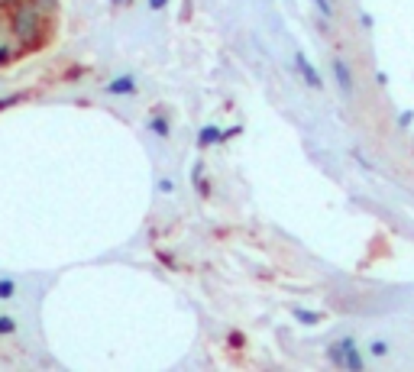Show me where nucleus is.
Returning <instances> with one entry per match:
<instances>
[{
    "label": "nucleus",
    "mask_w": 414,
    "mask_h": 372,
    "mask_svg": "<svg viewBox=\"0 0 414 372\" xmlns=\"http://www.w3.org/2000/svg\"><path fill=\"white\" fill-rule=\"evenodd\" d=\"M7 26L10 36L20 43V52H36L49 36V16L33 0H20L16 7L7 10Z\"/></svg>",
    "instance_id": "f257e3e1"
},
{
    "label": "nucleus",
    "mask_w": 414,
    "mask_h": 372,
    "mask_svg": "<svg viewBox=\"0 0 414 372\" xmlns=\"http://www.w3.org/2000/svg\"><path fill=\"white\" fill-rule=\"evenodd\" d=\"M330 366H337V369H346V372H363L366 369V356H363V346L356 343V337H337L333 343L324 350Z\"/></svg>",
    "instance_id": "f03ea898"
},
{
    "label": "nucleus",
    "mask_w": 414,
    "mask_h": 372,
    "mask_svg": "<svg viewBox=\"0 0 414 372\" xmlns=\"http://www.w3.org/2000/svg\"><path fill=\"white\" fill-rule=\"evenodd\" d=\"M330 75H333V88L340 91V98L353 100V94H356V75H353L350 62H346L343 56H333V58H330Z\"/></svg>",
    "instance_id": "7ed1b4c3"
},
{
    "label": "nucleus",
    "mask_w": 414,
    "mask_h": 372,
    "mask_svg": "<svg viewBox=\"0 0 414 372\" xmlns=\"http://www.w3.org/2000/svg\"><path fill=\"white\" fill-rule=\"evenodd\" d=\"M136 91H140V81H136V75H130V71H123V75H113L110 81L104 85L107 98H133Z\"/></svg>",
    "instance_id": "20e7f679"
},
{
    "label": "nucleus",
    "mask_w": 414,
    "mask_h": 372,
    "mask_svg": "<svg viewBox=\"0 0 414 372\" xmlns=\"http://www.w3.org/2000/svg\"><path fill=\"white\" fill-rule=\"evenodd\" d=\"M295 71H298V78H301V81L311 88V91H324L321 71H317V65L311 62V58L304 56V52H295Z\"/></svg>",
    "instance_id": "39448f33"
},
{
    "label": "nucleus",
    "mask_w": 414,
    "mask_h": 372,
    "mask_svg": "<svg viewBox=\"0 0 414 372\" xmlns=\"http://www.w3.org/2000/svg\"><path fill=\"white\" fill-rule=\"evenodd\" d=\"M220 143H227L224 127H217V123H204V127L197 130V140H195L197 149H211V146H220Z\"/></svg>",
    "instance_id": "423d86ee"
},
{
    "label": "nucleus",
    "mask_w": 414,
    "mask_h": 372,
    "mask_svg": "<svg viewBox=\"0 0 414 372\" xmlns=\"http://www.w3.org/2000/svg\"><path fill=\"white\" fill-rule=\"evenodd\" d=\"M146 130L152 136H159V140H172V120L165 110H152L146 120Z\"/></svg>",
    "instance_id": "0eeeda50"
},
{
    "label": "nucleus",
    "mask_w": 414,
    "mask_h": 372,
    "mask_svg": "<svg viewBox=\"0 0 414 372\" xmlns=\"http://www.w3.org/2000/svg\"><path fill=\"white\" fill-rule=\"evenodd\" d=\"M207 162L204 159H195V165H191V185H195V191L201 197H211V178H207V169H204Z\"/></svg>",
    "instance_id": "6e6552de"
},
{
    "label": "nucleus",
    "mask_w": 414,
    "mask_h": 372,
    "mask_svg": "<svg viewBox=\"0 0 414 372\" xmlns=\"http://www.w3.org/2000/svg\"><path fill=\"white\" fill-rule=\"evenodd\" d=\"M291 317H295V321L301 324V327H317V324L324 321V314H321V311L301 308V304H295V308H291Z\"/></svg>",
    "instance_id": "1a4fd4ad"
},
{
    "label": "nucleus",
    "mask_w": 414,
    "mask_h": 372,
    "mask_svg": "<svg viewBox=\"0 0 414 372\" xmlns=\"http://www.w3.org/2000/svg\"><path fill=\"white\" fill-rule=\"evenodd\" d=\"M20 285H16L14 275H0V301H14Z\"/></svg>",
    "instance_id": "9d476101"
},
{
    "label": "nucleus",
    "mask_w": 414,
    "mask_h": 372,
    "mask_svg": "<svg viewBox=\"0 0 414 372\" xmlns=\"http://www.w3.org/2000/svg\"><path fill=\"white\" fill-rule=\"evenodd\" d=\"M366 353H369L372 359H385L388 353H392V343H388V340H382V337H376V340H369Z\"/></svg>",
    "instance_id": "9b49d317"
},
{
    "label": "nucleus",
    "mask_w": 414,
    "mask_h": 372,
    "mask_svg": "<svg viewBox=\"0 0 414 372\" xmlns=\"http://www.w3.org/2000/svg\"><path fill=\"white\" fill-rule=\"evenodd\" d=\"M20 58V52L14 49V46H7V43H0V68H7L10 62H16Z\"/></svg>",
    "instance_id": "f8f14e48"
},
{
    "label": "nucleus",
    "mask_w": 414,
    "mask_h": 372,
    "mask_svg": "<svg viewBox=\"0 0 414 372\" xmlns=\"http://www.w3.org/2000/svg\"><path fill=\"white\" fill-rule=\"evenodd\" d=\"M14 334H16L14 314H0V337H14Z\"/></svg>",
    "instance_id": "ddd939ff"
},
{
    "label": "nucleus",
    "mask_w": 414,
    "mask_h": 372,
    "mask_svg": "<svg viewBox=\"0 0 414 372\" xmlns=\"http://www.w3.org/2000/svg\"><path fill=\"white\" fill-rule=\"evenodd\" d=\"M155 191H159V195H175V178H172V175H162L159 182H155Z\"/></svg>",
    "instance_id": "4468645a"
},
{
    "label": "nucleus",
    "mask_w": 414,
    "mask_h": 372,
    "mask_svg": "<svg viewBox=\"0 0 414 372\" xmlns=\"http://www.w3.org/2000/svg\"><path fill=\"white\" fill-rule=\"evenodd\" d=\"M33 4H36L39 10H43L46 16H56V14H58V0H33Z\"/></svg>",
    "instance_id": "2eb2a0df"
},
{
    "label": "nucleus",
    "mask_w": 414,
    "mask_h": 372,
    "mask_svg": "<svg viewBox=\"0 0 414 372\" xmlns=\"http://www.w3.org/2000/svg\"><path fill=\"white\" fill-rule=\"evenodd\" d=\"M16 104H23V94H4V98H0V113L16 107Z\"/></svg>",
    "instance_id": "dca6fc26"
},
{
    "label": "nucleus",
    "mask_w": 414,
    "mask_h": 372,
    "mask_svg": "<svg viewBox=\"0 0 414 372\" xmlns=\"http://www.w3.org/2000/svg\"><path fill=\"white\" fill-rule=\"evenodd\" d=\"M172 0H146V10L149 14H162V10H169Z\"/></svg>",
    "instance_id": "f3484780"
},
{
    "label": "nucleus",
    "mask_w": 414,
    "mask_h": 372,
    "mask_svg": "<svg viewBox=\"0 0 414 372\" xmlns=\"http://www.w3.org/2000/svg\"><path fill=\"white\" fill-rule=\"evenodd\" d=\"M311 4H314V7L321 10V14L327 16V20H330V16H333V0H311Z\"/></svg>",
    "instance_id": "a211bd4d"
},
{
    "label": "nucleus",
    "mask_w": 414,
    "mask_h": 372,
    "mask_svg": "<svg viewBox=\"0 0 414 372\" xmlns=\"http://www.w3.org/2000/svg\"><path fill=\"white\" fill-rule=\"evenodd\" d=\"M414 123V110H401L398 113V130H411Z\"/></svg>",
    "instance_id": "6ab92c4d"
},
{
    "label": "nucleus",
    "mask_w": 414,
    "mask_h": 372,
    "mask_svg": "<svg viewBox=\"0 0 414 372\" xmlns=\"http://www.w3.org/2000/svg\"><path fill=\"white\" fill-rule=\"evenodd\" d=\"M376 81H379V88H388V75H385V71H376Z\"/></svg>",
    "instance_id": "aec40b11"
},
{
    "label": "nucleus",
    "mask_w": 414,
    "mask_h": 372,
    "mask_svg": "<svg viewBox=\"0 0 414 372\" xmlns=\"http://www.w3.org/2000/svg\"><path fill=\"white\" fill-rule=\"evenodd\" d=\"M359 23H363V29H372V16L369 14H359Z\"/></svg>",
    "instance_id": "412c9836"
},
{
    "label": "nucleus",
    "mask_w": 414,
    "mask_h": 372,
    "mask_svg": "<svg viewBox=\"0 0 414 372\" xmlns=\"http://www.w3.org/2000/svg\"><path fill=\"white\" fill-rule=\"evenodd\" d=\"M130 0H110V7H127Z\"/></svg>",
    "instance_id": "4be33fe9"
},
{
    "label": "nucleus",
    "mask_w": 414,
    "mask_h": 372,
    "mask_svg": "<svg viewBox=\"0 0 414 372\" xmlns=\"http://www.w3.org/2000/svg\"><path fill=\"white\" fill-rule=\"evenodd\" d=\"M16 4H20V0H4V7H7V10H10V7H16Z\"/></svg>",
    "instance_id": "5701e85b"
},
{
    "label": "nucleus",
    "mask_w": 414,
    "mask_h": 372,
    "mask_svg": "<svg viewBox=\"0 0 414 372\" xmlns=\"http://www.w3.org/2000/svg\"><path fill=\"white\" fill-rule=\"evenodd\" d=\"M0 14H7V7H4V0H0Z\"/></svg>",
    "instance_id": "b1692460"
}]
</instances>
